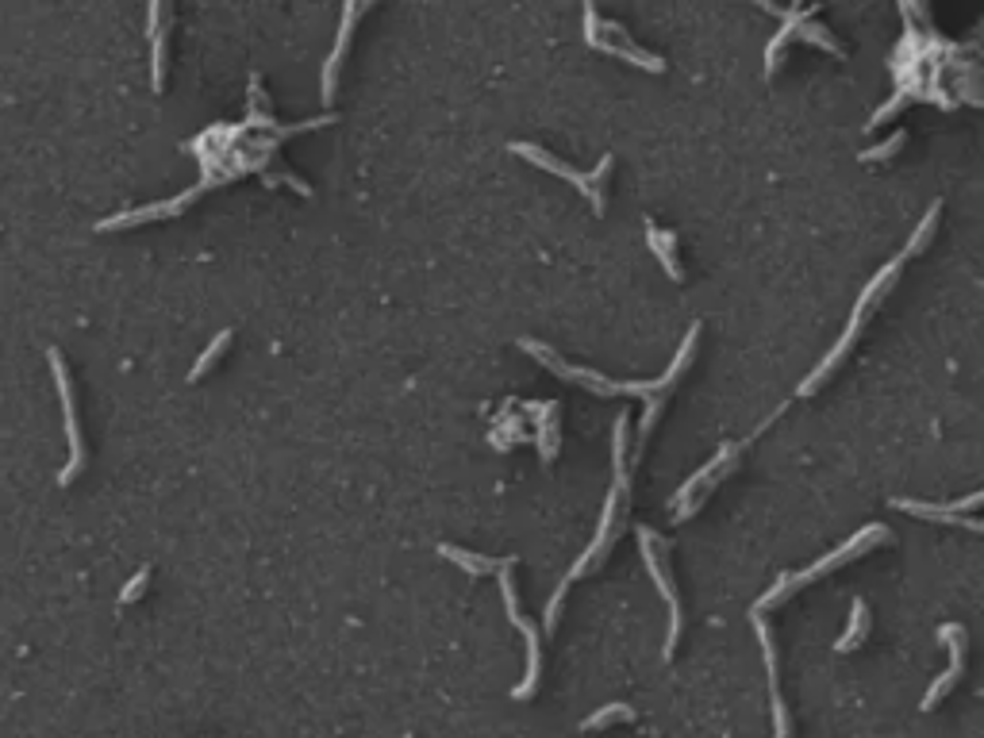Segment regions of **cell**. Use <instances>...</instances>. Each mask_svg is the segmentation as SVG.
I'll use <instances>...</instances> for the list:
<instances>
[{"instance_id": "cell-19", "label": "cell", "mask_w": 984, "mask_h": 738, "mask_svg": "<svg viewBox=\"0 0 984 738\" xmlns=\"http://www.w3.org/2000/svg\"><path fill=\"white\" fill-rule=\"evenodd\" d=\"M865 635H869V604L858 596V600L850 604V623H846V631L838 635L835 650L838 654H850V650H858Z\"/></svg>"}, {"instance_id": "cell-8", "label": "cell", "mask_w": 984, "mask_h": 738, "mask_svg": "<svg viewBox=\"0 0 984 738\" xmlns=\"http://www.w3.org/2000/svg\"><path fill=\"white\" fill-rule=\"evenodd\" d=\"M512 154H519L523 162H531V166H539V170H546V173H554V177H562V181H569L581 197L589 200L592 204V212H604V181H608V173H612V154H604L600 162H596V170L592 173H581V170H573L569 162H562V158H554L550 150H542L539 143H512Z\"/></svg>"}, {"instance_id": "cell-18", "label": "cell", "mask_w": 984, "mask_h": 738, "mask_svg": "<svg viewBox=\"0 0 984 738\" xmlns=\"http://www.w3.org/2000/svg\"><path fill=\"white\" fill-rule=\"evenodd\" d=\"M439 554H443L446 562H454L458 569H466L469 577H489V573H500V569L512 562V558L473 554V550H462V546H454V542H443V546H439Z\"/></svg>"}, {"instance_id": "cell-4", "label": "cell", "mask_w": 984, "mask_h": 738, "mask_svg": "<svg viewBox=\"0 0 984 738\" xmlns=\"http://www.w3.org/2000/svg\"><path fill=\"white\" fill-rule=\"evenodd\" d=\"M777 416H781V412H773L769 419H762V423H758V431H750L746 439H738V443H735V439H731V443H723L719 450H715V458L708 462V466H700L689 477V481L681 485V489L673 492V500H669V512H673V519H677V523H681V519H689V516H696V512L704 508V500H708V496H712V492L719 489V485H723V481H727L731 473H735L738 458H742V450L754 443V439H758L762 431H769V423H773Z\"/></svg>"}, {"instance_id": "cell-5", "label": "cell", "mask_w": 984, "mask_h": 738, "mask_svg": "<svg viewBox=\"0 0 984 738\" xmlns=\"http://www.w3.org/2000/svg\"><path fill=\"white\" fill-rule=\"evenodd\" d=\"M892 539V531L881 527V523H869V527H861L854 539H846L838 550H831L827 558H819L815 566L800 569V573H781L777 577V585H769V592L758 596V604H754V612H765V608H777V604H785L788 596L796 589H804L808 581H819V577H827V573H835L838 566H846V562H854L861 554H869L877 542H888Z\"/></svg>"}, {"instance_id": "cell-1", "label": "cell", "mask_w": 984, "mask_h": 738, "mask_svg": "<svg viewBox=\"0 0 984 738\" xmlns=\"http://www.w3.org/2000/svg\"><path fill=\"white\" fill-rule=\"evenodd\" d=\"M627 508H631V416L619 412L612 427V492H608V504H604V516H600V527H596V539L589 542V550L573 562L562 585L554 589V596L546 600V612H542V631L554 635L558 631V619H562V604H566V592L577 577H585L592 569L600 566L608 558V550L615 546L619 531H623V519H627Z\"/></svg>"}, {"instance_id": "cell-7", "label": "cell", "mask_w": 984, "mask_h": 738, "mask_svg": "<svg viewBox=\"0 0 984 738\" xmlns=\"http://www.w3.org/2000/svg\"><path fill=\"white\" fill-rule=\"evenodd\" d=\"M639 546H642V562H646V573H650L654 589L662 592L665 608H669V631H665V646H662V658L669 662V658L677 654L681 631H685L681 596H677V589H673V577H669V566H665V550H669V542H665L658 531H650V527H639Z\"/></svg>"}, {"instance_id": "cell-15", "label": "cell", "mask_w": 984, "mask_h": 738, "mask_svg": "<svg viewBox=\"0 0 984 738\" xmlns=\"http://www.w3.org/2000/svg\"><path fill=\"white\" fill-rule=\"evenodd\" d=\"M892 508H900V512H908V516L931 519V523H946V527H969V531H977V535H984V519H981V516H961V512H954L950 504H923V500H892Z\"/></svg>"}, {"instance_id": "cell-23", "label": "cell", "mask_w": 984, "mask_h": 738, "mask_svg": "<svg viewBox=\"0 0 984 738\" xmlns=\"http://www.w3.org/2000/svg\"><path fill=\"white\" fill-rule=\"evenodd\" d=\"M904 143H908V131L900 127L892 139H885V143H877V147H869V150H861V162H885V158H892Z\"/></svg>"}, {"instance_id": "cell-13", "label": "cell", "mask_w": 984, "mask_h": 738, "mask_svg": "<svg viewBox=\"0 0 984 738\" xmlns=\"http://www.w3.org/2000/svg\"><path fill=\"white\" fill-rule=\"evenodd\" d=\"M938 642H946V650H950V669H946V673L938 677L935 685H931V692L923 696V712H931L938 700H942L946 692L958 685V681H961V669H965V646H961V642H965V631H961L958 623H946V627H938Z\"/></svg>"}, {"instance_id": "cell-24", "label": "cell", "mask_w": 984, "mask_h": 738, "mask_svg": "<svg viewBox=\"0 0 984 738\" xmlns=\"http://www.w3.org/2000/svg\"><path fill=\"white\" fill-rule=\"evenodd\" d=\"M147 585H150V566H143L127 585L120 589V608L123 604H135V600H143V592H147Z\"/></svg>"}, {"instance_id": "cell-17", "label": "cell", "mask_w": 984, "mask_h": 738, "mask_svg": "<svg viewBox=\"0 0 984 738\" xmlns=\"http://www.w3.org/2000/svg\"><path fill=\"white\" fill-rule=\"evenodd\" d=\"M646 246L654 250V258L662 262V270L669 273V281H685V266L677 258V235L665 231L658 223H646Z\"/></svg>"}, {"instance_id": "cell-9", "label": "cell", "mask_w": 984, "mask_h": 738, "mask_svg": "<svg viewBox=\"0 0 984 738\" xmlns=\"http://www.w3.org/2000/svg\"><path fill=\"white\" fill-rule=\"evenodd\" d=\"M50 362V377H54V389H58V400H62V416H66V439H70V458L66 466L58 469V485H74L85 469V439H81V419H77V396H74V381H70V369H66V358L58 346L47 350Z\"/></svg>"}, {"instance_id": "cell-21", "label": "cell", "mask_w": 984, "mask_h": 738, "mask_svg": "<svg viewBox=\"0 0 984 738\" xmlns=\"http://www.w3.org/2000/svg\"><path fill=\"white\" fill-rule=\"evenodd\" d=\"M815 12H819V8H815ZM815 12L808 16V20H800V27H796V39H804V43H815V47L827 50V54H835V58H846V50H842V43H838L835 35H831L827 27L815 24Z\"/></svg>"}, {"instance_id": "cell-3", "label": "cell", "mask_w": 984, "mask_h": 738, "mask_svg": "<svg viewBox=\"0 0 984 738\" xmlns=\"http://www.w3.org/2000/svg\"><path fill=\"white\" fill-rule=\"evenodd\" d=\"M904 262H908V254L900 250V254H896L892 262H885V266L877 270V277H873V281H869V285L861 289L858 304H854V316H850V323H846V331H842V339H838V343L831 346L827 354H823V362H819V366H815L812 373H808V377L800 381V389H796V396H812L815 389H819V385H823V381H827V377L835 373L838 362H842V358L850 354V346L858 343L861 327H865V320H869V312H873V304H881V300H885L888 289L896 285V277H900V270H904Z\"/></svg>"}, {"instance_id": "cell-11", "label": "cell", "mask_w": 984, "mask_h": 738, "mask_svg": "<svg viewBox=\"0 0 984 738\" xmlns=\"http://www.w3.org/2000/svg\"><path fill=\"white\" fill-rule=\"evenodd\" d=\"M366 12L369 8L366 4H358V0H346L343 4L339 35H335V47H331V54H327L323 74H320V100L323 104H331V100H335V89H339V70H343V58H346V50H350V39H354V24H358Z\"/></svg>"}, {"instance_id": "cell-12", "label": "cell", "mask_w": 984, "mask_h": 738, "mask_svg": "<svg viewBox=\"0 0 984 738\" xmlns=\"http://www.w3.org/2000/svg\"><path fill=\"white\" fill-rule=\"evenodd\" d=\"M170 4H150L147 8V39H150V89L154 97L166 89V70H170Z\"/></svg>"}, {"instance_id": "cell-22", "label": "cell", "mask_w": 984, "mask_h": 738, "mask_svg": "<svg viewBox=\"0 0 984 738\" xmlns=\"http://www.w3.org/2000/svg\"><path fill=\"white\" fill-rule=\"evenodd\" d=\"M635 719V708L631 704H604L600 712H592L589 719H581V731H604L612 723H631Z\"/></svg>"}, {"instance_id": "cell-6", "label": "cell", "mask_w": 984, "mask_h": 738, "mask_svg": "<svg viewBox=\"0 0 984 738\" xmlns=\"http://www.w3.org/2000/svg\"><path fill=\"white\" fill-rule=\"evenodd\" d=\"M581 24H585V43H589L592 50H604V54H612V58H619V62H631L635 70H646V74H665L662 54L642 50L639 43L631 39V31H627V27L615 24V20H604L592 4H585Z\"/></svg>"}, {"instance_id": "cell-10", "label": "cell", "mask_w": 984, "mask_h": 738, "mask_svg": "<svg viewBox=\"0 0 984 738\" xmlns=\"http://www.w3.org/2000/svg\"><path fill=\"white\" fill-rule=\"evenodd\" d=\"M512 566H516V558L508 562V566L500 569L496 577H500V596H504V612L512 619V627H516L523 642H527V669H523V681H519L516 689H512V700H531L535 689H539V673H542V646H539V631L523 619L519 612V600H516V581H512Z\"/></svg>"}, {"instance_id": "cell-14", "label": "cell", "mask_w": 984, "mask_h": 738, "mask_svg": "<svg viewBox=\"0 0 984 738\" xmlns=\"http://www.w3.org/2000/svg\"><path fill=\"white\" fill-rule=\"evenodd\" d=\"M204 189H189V193H181V197H170L162 200V204H147V208H135V212H120V216H108V220L97 223V231H123V227H139V223H150V220H170L177 212H185L193 200L200 197Z\"/></svg>"}, {"instance_id": "cell-2", "label": "cell", "mask_w": 984, "mask_h": 738, "mask_svg": "<svg viewBox=\"0 0 984 738\" xmlns=\"http://www.w3.org/2000/svg\"><path fill=\"white\" fill-rule=\"evenodd\" d=\"M696 339H700V323H692L689 331H685L677 358L669 362V369H665L658 381H612V377H604L600 369H585V366L566 362L554 346L539 343V339H519V350L531 354V358H535L542 369H550L554 377H562L569 385H581V389H589V393H596V396H642V400H654V396H669V389L685 377V369L692 366V354H696Z\"/></svg>"}, {"instance_id": "cell-20", "label": "cell", "mask_w": 984, "mask_h": 738, "mask_svg": "<svg viewBox=\"0 0 984 738\" xmlns=\"http://www.w3.org/2000/svg\"><path fill=\"white\" fill-rule=\"evenodd\" d=\"M231 339H235V331H231V327H223L220 335H216V339H212V343H208V346H204V350H200V354H197V362H193V369H189V381H200V377H204L208 369L216 366V362H220L223 354H227V346H231Z\"/></svg>"}, {"instance_id": "cell-16", "label": "cell", "mask_w": 984, "mask_h": 738, "mask_svg": "<svg viewBox=\"0 0 984 738\" xmlns=\"http://www.w3.org/2000/svg\"><path fill=\"white\" fill-rule=\"evenodd\" d=\"M523 412L527 416L539 419V435H535V443H539V454L542 462H554V454H558V400H546V404H523Z\"/></svg>"}]
</instances>
